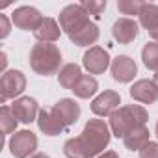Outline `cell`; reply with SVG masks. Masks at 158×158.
Instances as JSON below:
<instances>
[{"mask_svg": "<svg viewBox=\"0 0 158 158\" xmlns=\"http://www.w3.org/2000/svg\"><path fill=\"white\" fill-rule=\"evenodd\" d=\"M112 138L110 125L102 119H89L80 136L69 138L63 143V154L67 158H95L104 152Z\"/></svg>", "mask_w": 158, "mask_h": 158, "instance_id": "6da1fadb", "label": "cell"}, {"mask_svg": "<svg viewBox=\"0 0 158 158\" xmlns=\"http://www.w3.org/2000/svg\"><path fill=\"white\" fill-rule=\"evenodd\" d=\"M147 119H149V114H147V110L141 104L119 106L110 115V130H112V134L115 138H125L134 128L145 127Z\"/></svg>", "mask_w": 158, "mask_h": 158, "instance_id": "7a4b0ae2", "label": "cell"}, {"mask_svg": "<svg viewBox=\"0 0 158 158\" xmlns=\"http://www.w3.org/2000/svg\"><path fill=\"white\" fill-rule=\"evenodd\" d=\"M30 67L35 74L50 76L60 73L61 52L54 43H35L30 50Z\"/></svg>", "mask_w": 158, "mask_h": 158, "instance_id": "3957f363", "label": "cell"}, {"mask_svg": "<svg viewBox=\"0 0 158 158\" xmlns=\"http://www.w3.org/2000/svg\"><path fill=\"white\" fill-rule=\"evenodd\" d=\"M89 23V13L82 8V4H69L60 11V26L67 35L82 30Z\"/></svg>", "mask_w": 158, "mask_h": 158, "instance_id": "277c9868", "label": "cell"}, {"mask_svg": "<svg viewBox=\"0 0 158 158\" xmlns=\"http://www.w3.org/2000/svg\"><path fill=\"white\" fill-rule=\"evenodd\" d=\"M24 89H26V76L19 69H10L0 78V101L2 102L19 97Z\"/></svg>", "mask_w": 158, "mask_h": 158, "instance_id": "5b68a950", "label": "cell"}, {"mask_svg": "<svg viewBox=\"0 0 158 158\" xmlns=\"http://www.w3.org/2000/svg\"><path fill=\"white\" fill-rule=\"evenodd\" d=\"M10 152L13 158H28L35 154L37 149V136L32 130H19L10 138Z\"/></svg>", "mask_w": 158, "mask_h": 158, "instance_id": "8992f818", "label": "cell"}, {"mask_svg": "<svg viewBox=\"0 0 158 158\" xmlns=\"http://www.w3.org/2000/svg\"><path fill=\"white\" fill-rule=\"evenodd\" d=\"M82 63L89 74H102L112 65V60H110V54L102 47H89L84 52Z\"/></svg>", "mask_w": 158, "mask_h": 158, "instance_id": "52a82bcc", "label": "cell"}, {"mask_svg": "<svg viewBox=\"0 0 158 158\" xmlns=\"http://www.w3.org/2000/svg\"><path fill=\"white\" fill-rule=\"evenodd\" d=\"M43 15L39 13V10L32 8V6H21L11 13V23L19 28V30H26V32H35L39 28V24L43 23Z\"/></svg>", "mask_w": 158, "mask_h": 158, "instance_id": "ba28073f", "label": "cell"}, {"mask_svg": "<svg viewBox=\"0 0 158 158\" xmlns=\"http://www.w3.org/2000/svg\"><path fill=\"white\" fill-rule=\"evenodd\" d=\"M119 104H121V95L114 89H106L91 101V112L97 117H110L119 108Z\"/></svg>", "mask_w": 158, "mask_h": 158, "instance_id": "9c48e42d", "label": "cell"}, {"mask_svg": "<svg viewBox=\"0 0 158 158\" xmlns=\"http://www.w3.org/2000/svg\"><path fill=\"white\" fill-rule=\"evenodd\" d=\"M112 78L119 84H128L134 80V76L138 74V65L130 56H117L112 60L110 65Z\"/></svg>", "mask_w": 158, "mask_h": 158, "instance_id": "30bf717a", "label": "cell"}, {"mask_svg": "<svg viewBox=\"0 0 158 158\" xmlns=\"http://www.w3.org/2000/svg\"><path fill=\"white\" fill-rule=\"evenodd\" d=\"M11 110L17 115V119L21 123H24V125H30V123L37 121V115L41 112L37 101L32 99V97H19V99H15L13 104H11Z\"/></svg>", "mask_w": 158, "mask_h": 158, "instance_id": "8fae6325", "label": "cell"}, {"mask_svg": "<svg viewBox=\"0 0 158 158\" xmlns=\"http://www.w3.org/2000/svg\"><path fill=\"white\" fill-rule=\"evenodd\" d=\"M138 34H139L138 23L134 19H128V17L117 19L112 26V35L119 45H130L138 37Z\"/></svg>", "mask_w": 158, "mask_h": 158, "instance_id": "7c38bea8", "label": "cell"}, {"mask_svg": "<svg viewBox=\"0 0 158 158\" xmlns=\"http://www.w3.org/2000/svg\"><path fill=\"white\" fill-rule=\"evenodd\" d=\"M54 114L58 115V119L63 123V127H73L78 119H80V106L74 99H61L52 106Z\"/></svg>", "mask_w": 158, "mask_h": 158, "instance_id": "4fadbf2b", "label": "cell"}, {"mask_svg": "<svg viewBox=\"0 0 158 158\" xmlns=\"http://www.w3.org/2000/svg\"><path fill=\"white\" fill-rule=\"evenodd\" d=\"M130 97L141 104H152L158 101V86L154 84V80H138L132 84L130 88Z\"/></svg>", "mask_w": 158, "mask_h": 158, "instance_id": "5bb4252c", "label": "cell"}, {"mask_svg": "<svg viewBox=\"0 0 158 158\" xmlns=\"http://www.w3.org/2000/svg\"><path fill=\"white\" fill-rule=\"evenodd\" d=\"M37 127L45 136H58L61 134V130L65 128L63 123L58 119V115L54 114L52 108H43L37 115Z\"/></svg>", "mask_w": 158, "mask_h": 158, "instance_id": "9a60e30c", "label": "cell"}, {"mask_svg": "<svg viewBox=\"0 0 158 158\" xmlns=\"http://www.w3.org/2000/svg\"><path fill=\"white\" fill-rule=\"evenodd\" d=\"M60 35H61V26L52 17H45L39 28L34 32V37L37 39V43H56Z\"/></svg>", "mask_w": 158, "mask_h": 158, "instance_id": "2e32d148", "label": "cell"}, {"mask_svg": "<svg viewBox=\"0 0 158 158\" xmlns=\"http://www.w3.org/2000/svg\"><path fill=\"white\" fill-rule=\"evenodd\" d=\"M80 78H82V69H80V65H76V63H67L58 73V82H60V86L65 88V89H71V91L78 84Z\"/></svg>", "mask_w": 158, "mask_h": 158, "instance_id": "e0dca14e", "label": "cell"}, {"mask_svg": "<svg viewBox=\"0 0 158 158\" xmlns=\"http://www.w3.org/2000/svg\"><path fill=\"white\" fill-rule=\"evenodd\" d=\"M69 39H71L76 47H89V45H95L97 39H99V26H97L95 23H89V24H86L82 30L71 34Z\"/></svg>", "mask_w": 158, "mask_h": 158, "instance_id": "ac0fdd59", "label": "cell"}, {"mask_svg": "<svg viewBox=\"0 0 158 158\" xmlns=\"http://www.w3.org/2000/svg\"><path fill=\"white\" fill-rule=\"evenodd\" d=\"M149 128L147 127H139V128H134L132 132H128L125 138H123V143H125V147L128 149V151H138L139 152V149H143L151 139H149Z\"/></svg>", "mask_w": 158, "mask_h": 158, "instance_id": "d6986e66", "label": "cell"}, {"mask_svg": "<svg viewBox=\"0 0 158 158\" xmlns=\"http://www.w3.org/2000/svg\"><path fill=\"white\" fill-rule=\"evenodd\" d=\"M99 91V82L97 78L91 74H82V78L78 80V84L73 88V93L78 99H91Z\"/></svg>", "mask_w": 158, "mask_h": 158, "instance_id": "ffe728a7", "label": "cell"}, {"mask_svg": "<svg viewBox=\"0 0 158 158\" xmlns=\"http://www.w3.org/2000/svg\"><path fill=\"white\" fill-rule=\"evenodd\" d=\"M139 24L151 34L158 28V6L156 4H147L143 2V8L139 11Z\"/></svg>", "mask_w": 158, "mask_h": 158, "instance_id": "44dd1931", "label": "cell"}, {"mask_svg": "<svg viewBox=\"0 0 158 158\" xmlns=\"http://www.w3.org/2000/svg\"><path fill=\"white\" fill-rule=\"evenodd\" d=\"M17 125H19V119L13 114L11 106L4 104L2 108H0V127H2V134L8 136V134L17 132Z\"/></svg>", "mask_w": 158, "mask_h": 158, "instance_id": "7402d4cb", "label": "cell"}, {"mask_svg": "<svg viewBox=\"0 0 158 158\" xmlns=\"http://www.w3.org/2000/svg\"><path fill=\"white\" fill-rule=\"evenodd\" d=\"M141 60L147 69L158 73V43L156 41H151L141 48Z\"/></svg>", "mask_w": 158, "mask_h": 158, "instance_id": "603a6c76", "label": "cell"}, {"mask_svg": "<svg viewBox=\"0 0 158 158\" xmlns=\"http://www.w3.org/2000/svg\"><path fill=\"white\" fill-rule=\"evenodd\" d=\"M143 8V2H138V0H119L117 2V10L123 15H139Z\"/></svg>", "mask_w": 158, "mask_h": 158, "instance_id": "cb8c5ba5", "label": "cell"}, {"mask_svg": "<svg viewBox=\"0 0 158 158\" xmlns=\"http://www.w3.org/2000/svg\"><path fill=\"white\" fill-rule=\"evenodd\" d=\"M82 8L89 13V15H101L104 10H106V0H89V2H82Z\"/></svg>", "mask_w": 158, "mask_h": 158, "instance_id": "d4e9b609", "label": "cell"}, {"mask_svg": "<svg viewBox=\"0 0 158 158\" xmlns=\"http://www.w3.org/2000/svg\"><path fill=\"white\" fill-rule=\"evenodd\" d=\"M139 158H158V143L149 141L143 149H139Z\"/></svg>", "mask_w": 158, "mask_h": 158, "instance_id": "484cf974", "label": "cell"}, {"mask_svg": "<svg viewBox=\"0 0 158 158\" xmlns=\"http://www.w3.org/2000/svg\"><path fill=\"white\" fill-rule=\"evenodd\" d=\"M11 32V23L8 15H0V39H6Z\"/></svg>", "mask_w": 158, "mask_h": 158, "instance_id": "4316f807", "label": "cell"}, {"mask_svg": "<svg viewBox=\"0 0 158 158\" xmlns=\"http://www.w3.org/2000/svg\"><path fill=\"white\" fill-rule=\"evenodd\" d=\"M6 65H8V56L6 52H0V71H2V74L6 73Z\"/></svg>", "mask_w": 158, "mask_h": 158, "instance_id": "83f0119b", "label": "cell"}, {"mask_svg": "<svg viewBox=\"0 0 158 158\" xmlns=\"http://www.w3.org/2000/svg\"><path fill=\"white\" fill-rule=\"evenodd\" d=\"M97 158H119V154L115 152V151H104L101 156H97Z\"/></svg>", "mask_w": 158, "mask_h": 158, "instance_id": "f1b7e54d", "label": "cell"}, {"mask_svg": "<svg viewBox=\"0 0 158 158\" xmlns=\"http://www.w3.org/2000/svg\"><path fill=\"white\" fill-rule=\"evenodd\" d=\"M30 158H50L48 154H45V152H35L34 156H30Z\"/></svg>", "mask_w": 158, "mask_h": 158, "instance_id": "f546056e", "label": "cell"}, {"mask_svg": "<svg viewBox=\"0 0 158 158\" xmlns=\"http://www.w3.org/2000/svg\"><path fill=\"white\" fill-rule=\"evenodd\" d=\"M149 35H151V37H152V39H154V41H156V43H158V28H156V30H154V32H151V34H149Z\"/></svg>", "mask_w": 158, "mask_h": 158, "instance_id": "4dcf8cb0", "label": "cell"}, {"mask_svg": "<svg viewBox=\"0 0 158 158\" xmlns=\"http://www.w3.org/2000/svg\"><path fill=\"white\" fill-rule=\"evenodd\" d=\"M152 80H154V84H156V86H158V73H156V74H154V78H152Z\"/></svg>", "mask_w": 158, "mask_h": 158, "instance_id": "1f68e13d", "label": "cell"}, {"mask_svg": "<svg viewBox=\"0 0 158 158\" xmlns=\"http://www.w3.org/2000/svg\"><path fill=\"white\" fill-rule=\"evenodd\" d=\"M154 132H156V138H158V121H156V128H154Z\"/></svg>", "mask_w": 158, "mask_h": 158, "instance_id": "d6a6232c", "label": "cell"}]
</instances>
